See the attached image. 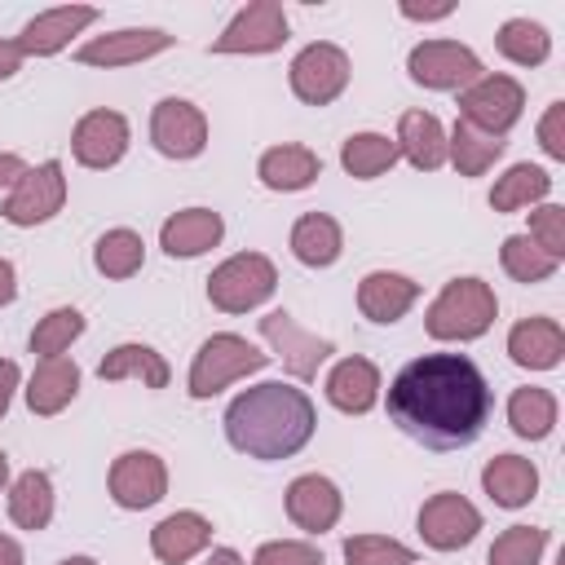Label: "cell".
Returning a JSON list of instances; mask_svg holds the SVG:
<instances>
[{
	"mask_svg": "<svg viewBox=\"0 0 565 565\" xmlns=\"http://www.w3.org/2000/svg\"><path fill=\"white\" fill-rule=\"evenodd\" d=\"M490 384L463 353H424L388 384V419L428 450L472 446L490 419Z\"/></svg>",
	"mask_w": 565,
	"mask_h": 565,
	"instance_id": "obj_1",
	"label": "cell"
},
{
	"mask_svg": "<svg viewBox=\"0 0 565 565\" xmlns=\"http://www.w3.org/2000/svg\"><path fill=\"white\" fill-rule=\"evenodd\" d=\"M313 402L282 384V380H265L256 388H243L230 411H225V437L238 455L247 459H291L309 437H313Z\"/></svg>",
	"mask_w": 565,
	"mask_h": 565,
	"instance_id": "obj_2",
	"label": "cell"
},
{
	"mask_svg": "<svg viewBox=\"0 0 565 565\" xmlns=\"http://www.w3.org/2000/svg\"><path fill=\"white\" fill-rule=\"evenodd\" d=\"M494 313H499V300H494L490 282H481V278H450L441 287V296L428 305L424 327H428L433 340H477V335L490 331Z\"/></svg>",
	"mask_w": 565,
	"mask_h": 565,
	"instance_id": "obj_3",
	"label": "cell"
},
{
	"mask_svg": "<svg viewBox=\"0 0 565 565\" xmlns=\"http://www.w3.org/2000/svg\"><path fill=\"white\" fill-rule=\"evenodd\" d=\"M278 287V269L269 256L260 252H238L230 260H221L207 278V300L221 309V313H247L256 309L260 300H269Z\"/></svg>",
	"mask_w": 565,
	"mask_h": 565,
	"instance_id": "obj_4",
	"label": "cell"
},
{
	"mask_svg": "<svg viewBox=\"0 0 565 565\" xmlns=\"http://www.w3.org/2000/svg\"><path fill=\"white\" fill-rule=\"evenodd\" d=\"M269 362V353H260V349H252L243 335H234V331H221V335H212V340H203V349L194 353V366H190V397H216L225 384H234V380H243V375H252V371H260Z\"/></svg>",
	"mask_w": 565,
	"mask_h": 565,
	"instance_id": "obj_5",
	"label": "cell"
},
{
	"mask_svg": "<svg viewBox=\"0 0 565 565\" xmlns=\"http://www.w3.org/2000/svg\"><path fill=\"white\" fill-rule=\"evenodd\" d=\"M459 110H463V124L490 137H503L525 110V88L512 75H481L459 93Z\"/></svg>",
	"mask_w": 565,
	"mask_h": 565,
	"instance_id": "obj_6",
	"label": "cell"
},
{
	"mask_svg": "<svg viewBox=\"0 0 565 565\" xmlns=\"http://www.w3.org/2000/svg\"><path fill=\"white\" fill-rule=\"evenodd\" d=\"M406 71L424 88H459V93L486 75L481 57L468 44H455V40H424V44H415L411 57H406Z\"/></svg>",
	"mask_w": 565,
	"mask_h": 565,
	"instance_id": "obj_7",
	"label": "cell"
},
{
	"mask_svg": "<svg viewBox=\"0 0 565 565\" xmlns=\"http://www.w3.org/2000/svg\"><path fill=\"white\" fill-rule=\"evenodd\" d=\"M66 203V177H62V163L57 159H44L35 168H26L9 199H4V221L9 225H40L49 216H57Z\"/></svg>",
	"mask_w": 565,
	"mask_h": 565,
	"instance_id": "obj_8",
	"label": "cell"
},
{
	"mask_svg": "<svg viewBox=\"0 0 565 565\" xmlns=\"http://www.w3.org/2000/svg\"><path fill=\"white\" fill-rule=\"evenodd\" d=\"M344 84H349V53L340 44L318 40V44H309V49L296 53V62H291V93L305 106L335 102L344 93Z\"/></svg>",
	"mask_w": 565,
	"mask_h": 565,
	"instance_id": "obj_9",
	"label": "cell"
},
{
	"mask_svg": "<svg viewBox=\"0 0 565 565\" xmlns=\"http://www.w3.org/2000/svg\"><path fill=\"white\" fill-rule=\"evenodd\" d=\"M287 44V13L278 0H252L216 40L212 53H274Z\"/></svg>",
	"mask_w": 565,
	"mask_h": 565,
	"instance_id": "obj_10",
	"label": "cell"
},
{
	"mask_svg": "<svg viewBox=\"0 0 565 565\" xmlns=\"http://www.w3.org/2000/svg\"><path fill=\"white\" fill-rule=\"evenodd\" d=\"M150 141L168 159H194L207 146V119L185 97H163L150 115Z\"/></svg>",
	"mask_w": 565,
	"mask_h": 565,
	"instance_id": "obj_11",
	"label": "cell"
},
{
	"mask_svg": "<svg viewBox=\"0 0 565 565\" xmlns=\"http://www.w3.org/2000/svg\"><path fill=\"white\" fill-rule=\"evenodd\" d=\"M260 335L274 344V353L282 358V366H287L296 380H313V375H318V366L335 353V344H331V340L309 335V331H305L287 309L265 313V318H260Z\"/></svg>",
	"mask_w": 565,
	"mask_h": 565,
	"instance_id": "obj_12",
	"label": "cell"
},
{
	"mask_svg": "<svg viewBox=\"0 0 565 565\" xmlns=\"http://www.w3.org/2000/svg\"><path fill=\"white\" fill-rule=\"evenodd\" d=\"M477 530H481V512H477L463 494H455V490H441V494H433V499L419 508V534H424V543L437 547V552L468 547V543L477 539Z\"/></svg>",
	"mask_w": 565,
	"mask_h": 565,
	"instance_id": "obj_13",
	"label": "cell"
},
{
	"mask_svg": "<svg viewBox=\"0 0 565 565\" xmlns=\"http://www.w3.org/2000/svg\"><path fill=\"white\" fill-rule=\"evenodd\" d=\"M168 490V468L159 455L150 450H128L110 463V499L128 512H141L150 503H159Z\"/></svg>",
	"mask_w": 565,
	"mask_h": 565,
	"instance_id": "obj_14",
	"label": "cell"
},
{
	"mask_svg": "<svg viewBox=\"0 0 565 565\" xmlns=\"http://www.w3.org/2000/svg\"><path fill=\"white\" fill-rule=\"evenodd\" d=\"M128 150V119L119 110H88L71 132V154L84 168H115Z\"/></svg>",
	"mask_w": 565,
	"mask_h": 565,
	"instance_id": "obj_15",
	"label": "cell"
},
{
	"mask_svg": "<svg viewBox=\"0 0 565 565\" xmlns=\"http://www.w3.org/2000/svg\"><path fill=\"white\" fill-rule=\"evenodd\" d=\"M172 49V35L168 31H154V26H128V31H110V35H97L88 44H79V62L84 66H132V62H146L154 53Z\"/></svg>",
	"mask_w": 565,
	"mask_h": 565,
	"instance_id": "obj_16",
	"label": "cell"
},
{
	"mask_svg": "<svg viewBox=\"0 0 565 565\" xmlns=\"http://www.w3.org/2000/svg\"><path fill=\"white\" fill-rule=\"evenodd\" d=\"M93 18H97V9H93V4H62V9H44V13H35V18L22 26L18 49H22V57H49V53L66 49V44H71V35H79Z\"/></svg>",
	"mask_w": 565,
	"mask_h": 565,
	"instance_id": "obj_17",
	"label": "cell"
},
{
	"mask_svg": "<svg viewBox=\"0 0 565 565\" xmlns=\"http://www.w3.org/2000/svg\"><path fill=\"white\" fill-rule=\"evenodd\" d=\"M340 508H344V499H340L335 481H327L318 472H305L287 486V516L305 534H327L340 521Z\"/></svg>",
	"mask_w": 565,
	"mask_h": 565,
	"instance_id": "obj_18",
	"label": "cell"
},
{
	"mask_svg": "<svg viewBox=\"0 0 565 565\" xmlns=\"http://www.w3.org/2000/svg\"><path fill=\"white\" fill-rule=\"evenodd\" d=\"M225 234V221L221 212L212 207H185V212H172L159 230V247L168 256H203L207 247H216Z\"/></svg>",
	"mask_w": 565,
	"mask_h": 565,
	"instance_id": "obj_19",
	"label": "cell"
},
{
	"mask_svg": "<svg viewBox=\"0 0 565 565\" xmlns=\"http://www.w3.org/2000/svg\"><path fill=\"white\" fill-rule=\"evenodd\" d=\"M508 353L516 366L530 371H552L565 358V331L556 318H521L508 331Z\"/></svg>",
	"mask_w": 565,
	"mask_h": 565,
	"instance_id": "obj_20",
	"label": "cell"
},
{
	"mask_svg": "<svg viewBox=\"0 0 565 565\" xmlns=\"http://www.w3.org/2000/svg\"><path fill=\"white\" fill-rule=\"evenodd\" d=\"M327 402L344 415H366L380 402V371L371 358H344L327 375Z\"/></svg>",
	"mask_w": 565,
	"mask_h": 565,
	"instance_id": "obj_21",
	"label": "cell"
},
{
	"mask_svg": "<svg viewBox=\"0 0 565 565\" xmlns=\"http://www.w3.org/2000/svg\"><path fill=\"white\" fill-rule=\"evenodd\" d=\"M415 300H419V282H411L406 274L375 269V274H366L358 282V309L371 322H397Z\"/></svg>",
	"mask_w": 565,
	"mask_h": 565,
	"instance_id": "obj_22",
	"label": "cell"
},
{
	"mask_svg": "<svg viewBox=\"0 0 565 565\" xmlns=\"http://www.w3.org/2000/svg\"><path fill=\"white\" fill-rule=\"evenodd\" d=\"M207 543H212V525H207V516H199V512H172V516H163V521L150 530V552H154L163 565H181V561L199 556Z\"/></svg>",
	"mask_w": 565,
	"mask_h": 565,
	"instance_id": "obj_23",
	"label": "cell"
},
{
	"mask_svg": "<svg viewBox=\"0 0 565 565\" xmlns=\"http://www.w3.org/2000/svg\"><path fill=\"white\" fill-rule=\"evenodd\" d=\"M397 154H406L419 172H433L446 163V132H441V119L428 115V110H406L397 119Z\"/></svg>",
	"mask_w": 565,
	"mask_h": 565,
	"instance_id": "obj_24",
	"label": "cell"
},
{
	"mask_svg": "<svg viewBox=\"0 0 565 565\" xmlns=\"http://www.w3.org/2000/svg\"><path fill=\"white\" fill-rule=\"evenodd\" d=\"M75 393H79V366L71 358H44L31 371L26 406H31V415H57V411H66V402Z\"/></svg>",
	"mask_w": 565,
	"mask_h": 565,
	"instance_id": "obj_25",
	"label": "cell"
},
{
	"mask_svg": "<svg viewBox=\"0 0 565 565\" xmlns=\"http://www.w3.org/2000/svg\"><path fill=\"white\" fill-rule=\"evenodd\" d=\"M481 486L499 508H525L539 490V468L521 455H494L481 468Z\"/></svg>",
	"mask_w": 565,
	"mask_h": 565,
	"instance_id": "obj_26",
	"label": "cell"
},
{
	"mask_svg": "<svg viewBox=\"0 0 565 565\" xmlns=\"http://www.w3.org/2000/svg\"><path fill=\"white\" fill-rule=\"evenodd\" d=\"M340 247H344L340 221L327 216V212H305V216L291 225V252H296V260L309 265V269H327V265H335Z\"/></svg>",
	"mask_w": 565,
	"mask_h": 565,
	"instance_id": "obj_27",
	"label": "cell"
},
{
	"mask_svg": "<svg viewBox=\"0 0 565 565\" xmlns=\"http://www.w3.org/2000/svg\"><path fill=\"white\" fill-rule=\"evenodd\" d=\"M256 172H260V181H265L269 190H305V185L318 181L322 159H318L309 146H291V141H287V146L265 150L260 163H256Z\"/></svg>",
	"mask_w": 565,
	"mask_h": 565,
	"instance_id": "obj_28",
	"label": "cell"
},
{
	"mask_svg": "<svg viewBox=\"0 0 565 565\" xmlns=\"http://www.w3.org/2000/svg\"><path fill=\"white\" fill-rule=\"evenodd\" d=\"M9 516H13L18 530H31V534L53 521V481H49V472L31 468V472H22L13 481V490H9Z\"/></svg>",
	"mask_w": 565,
	"mask_h": 565,
	"instance_id": "obj_29",
	"label": "cell"
},
{
	"mask_svg": "<svg viewBox=\"0 0 565 565\" xmlns=\"http://www.w3.org/2000/svg\"><path fill=\"white\" fill-rule=\"evenodd\" d=\"M102 380H141L146 388H163L168 384V362L150 349V344H119L97 362Z\"/></svg>",
	"mask_w": 565,
	"mask_h": 565,
	"instance_id": "obj_30",
	"label": "cell"
},
{
	"mask_svg": "<svg viewBox=\"0 0 565 565\" xmlns=\"http://www.w3.org/2000/svg\"><path fill=\"white\" fill-rule=\"evenodd\" d=\"M503 137H490V132H481V128H472V124H455V132L446 137V159L459 168V177H481L486 168H494V159L503 154Z\"/></svg>",
	"mask_w": 565,
	"mask_h": 565,
	"instance_id": "obj_31",
	"label": "cell"
},
{
	"mask_svg": "<svg viewBox=\"0 0 565 565\" xmlns=\"http://www.w3.org/2000/svg\"><path fill=\"white\" fill-rule=\"evenodd\" d=\"M340 163H344L349 177L371 181V177H380V172H388L397 163V141H388L384 132H353L340 146Z\"/></svg>",
	"mask_w": 565,
	"mask_h": 565,
	"instance_id": "obj_32",
	"label": "cell"
},
{
	"mask_svg": "<svg viewBox=\"0 0 565 565\" xmlns=\"http://www.w3.org/2000/svg\"><path fill=\"white\" fill-rule=\"evenodd\" d=\"M547 190H552V177H547L543 168H534V163H512V168L494 181L490 207H494V212H516V207L539 203Z\"/></svg>",
	"mask_w": 565,
	"mask_h": 565,
	"instance_id": "obj_33",
	"label": "cell"
},
{
	"mask_svg": "<svg viewBox=\"0 0 565 565\" xmlns=\"http://www.w3.org/2000/svg\"><path fill=\"white\" fill-rule=\"evenodd\" d=\"M508 424L516 437H530V441H543L556 424V397L547 388H516L508 397Z\"/></svg>",
	"mask_w": 565,
	"mask_h": 565,
	"instance_id": "obj_34",
	"label": "cell"
},
{
	"mask_svg": "<svg viewBox=\"0 0 565 565\" xmlns=\"http://www.w3.org/2000/svg\"><path fill=\"white\" fill-rule=\"evenodd\" d=\"M494 44H499V53H503L508 62H516V66H539V62H547V53H552V35H547L539 22H530V18L503 22L499 35H494Z\"/></svg>",
	"mask_w": 565,
	"mask_h": 565,
	"instance_id": "obj_35",
	"label": "cell"
},
{
	"mask_svg": "<svg viewBox=\"0 0 565 565\" xmlns=\"http://www.w3.org/2000/svg\"><path fill=\"white\" fill-rule=\"evenodd\" d=\"M141 256H146V243L132 230H106L93 247V265L106 278H132L141 269Z\"/></svg>",
	"mask_w": 565,
	"mask_h": 565,
	"instance_id": "obj_36",
	"label": "cell"
},
{
	"mask_svg": "<svg viewBox=\"0 0 565 565\" xmlns=\"http://www.w3.org/2000/svg\"><path fill=\"white\" fill-rule=\"evenodd\" d=\"M499 260H503V269L516 278V282H543V278H552L556 274V256H547L530 234H508L503 238V247H499Z\"/></svg>",
	"mask_w": 565,
	"mask_h": 565,
	"instance_id": "obj_37",
	"label": "cell"
},
{
	"mask_svg": "<svg viewBox=\"0 0 565 565\" xmlns=\"http://www.w3.org/2000/svg\"><path fill=\"white\" fill-rule=\"evenodd\" d=\"M79 331H84V313L71 309V305H62V309H53V313H44V318L35 322V331H31V353H35L40 362H44V358H62Z\"/></svg>",
	"mask_w": 565,
	"mask_h": 565,
	"instance_id": "obj_38",
	"label": "cell"
},
{
	"mask_svg": "<svg viewBox=\"0 0 565 565\" xmlns=\"http://www.w3.org/2000/svg\"><path fill=\"white\" fill-rule=\"evenodd\" d=\"M543 547H547V530H539V525H512V530H503L494 539V547H490L486 561L490 565H539Z\"/></svg>",
	"mask_w": 565,
	"mask_h": 565,
	"instance_id": "obj_39",
	"label": "cell"
},
{
	"mask_svg": "<svg viewBox=\"0 0 565 565\" xmlns=\"http://www.w3.org/2000/svg\"><path fill=\"white\" fill-rule=\"evenodd\" d=\"M344 565H415V552L384 534H353L344 539Z\"/></svg>",
	"mask_w": 565,
	"mask_h": 565,
	"instance_id": "obj_40",
	"label": "cell"
},
{
	"mask_svg": "<svg viewBox=\"0 0 565 565\" xmlns=\"http://www.w3.org/2000/svg\"><path fill=\"white\" fill-rule=\"evenodd\" d=\"M530 238L547 252V256H565V207L543 203L539 212H530Z\"/></svg>",
	"mask_w": 565,
	"mask_h": 565,
	"instance_id": "obj_41",
	"label": "cell"
},
{
	"mask_svg": "<svg viewBox=\"0 0 565 565\" xmlns=\"http://www.w3.org/2000/svg\"><path fill=\"white\" fill-rule=\"evenodd\" d=\"M252 565H322V552L305 539H274L256 547Z\"/></svg>",
	"mask_w": 565,
	"mask_h": 565,
	"instance_id": "obj_42",
	"label": "cell"
},
{
	"mask_svg": "<svg viewBox=\"0 0 565 565\" xmlns=\"http://www.w3.org/2000/svg\"><path fill=\"white\" fill-rule=\"evenodd\" d=\"M539 141L552 159H565V102H552L543 124H539Z\"/></svg>",
	"mask_w": 565,
	"mask_h": 565,
	"instance_id": "obj_43",
	"label": "cell"
},
{
	"mask_svg": "<svg viewBox=\"0 0 565 565\" xmlns=\"http://www.w3.org/2000/svg\"><path fill=\"white\" fill-rule=\"evenodd\" d=\"M13 388H18V362L13 358H0V419L13 402Z\"/></svg>",
	"mask_w": 565,
	"mask_h": 565,
	"instance_id": "obj_44",
	"label": "cell"
},
{
	"mask_svg": "<svg viewBox=\"0 0 565 565\" xmlns=\"http://www.w3.org/2000/svg\"><path fill=\"white\" fill-rule=\"evenodd\" d=\"M455 4H433V9H419V4H402V18H415V22H437V18H450Z\"/></svg>",
	"mask_w": 565,
	"mask_h": 565,
	"instance_id": "obj_45",
	"label": "cell"
},
{
	"mask_svg": "<svg viewBox=\"0 0 565 565\" xmlns=\"http://www.w3.org/2000/svg\"><path fill=\"white\" fill-rule=\"evenodd\" d=\"M18 66H22V49H18V40H0V79H9Z\"/></svg>",
	"mask_w": 565,
	"mask_h": 565,
	"instance_id": "obj_46",
	"label": "cell"
},
{
	"mask_svg": "<svg viewBox=\"0 0 565 565\" xmlns=\"http://www.w3.org/2000/svg\"><path fill=\"white\" fill-rule=\"evenodd\" d=\"M22 172H26V163L13 150H0V185H13Z\"/></svg>",
	"mask_w": 565,
	"mask_h": 565,
	"instance_id": "obj_47",
	"label": "cell"
},
{
	"mask_svg": "<svg viewBox=\"0 0 565 565\" xmlns=\"http://www.w3.org/2000/svg\"><path fill=\"white\" fill-rule=\"evenodd\" d=\"M18 296V274H13V265L0 256V305H9Z\"/></svg>",
	"mask_w": 565,
	"mask_h": 565,
	"instance_id": "obj_48",
	"label": "cell"
},
{
	"mask_svg": "<svg viewBox=\"0 0 565 565\" xmlns=\"http://www.w3.org/2000/svg\"><path fill=\"white\" fill-rule=\"evenodd\" d=\"M0 565H22V547L9 534H0Z\"/></svg>",
	"mask_w": 565,
	"mask_h": 565,
	"instance_id": "obj_49",
	"label": "cell"
},
{
	"mask_svg": "<svg viewBox=\"0 0 565 565\" xmlns=\"http://www.w3.org/2000/svg\"><path fill=\"white\" fill-rule=\"evenodd\" d=\"M203 565H243V556H238L234 547H216V552H212Z\"/></svg>",
	"mask_w": 565,
	"mask_h": 565,
	"instance_id": "obj_50",
	"label": "cell"
},
{
	"mask_svg": "<svg viewBox=\"0 0 565 565\" xmlns=\"http://www.w3.org/2000/svg\"><path fill=\"white\" fill-rule=\"evenodd\" d=\"M4 481H9V455L0 450V490H4Z\"/></svg>",
	"mask_w": 565,
	"mask_h": 565,
	"instance_id": "obj_51",
	"label": "cell"
},
{
	"mask_svg": "<svg viewBox=\"0 0 565 565\" xmlns=\"http://www.w3.org/2000/svg\"><path fill=\"white\" fill-rule=\"evenodd\" d=\"M57 565H97L93 556H66V561H57Z\"/></svg>",
	"mask_w": 565,
	"mask_h": 565,
	"instance_id": "obj_52",
	"label": "cell"
}]
</instances>
